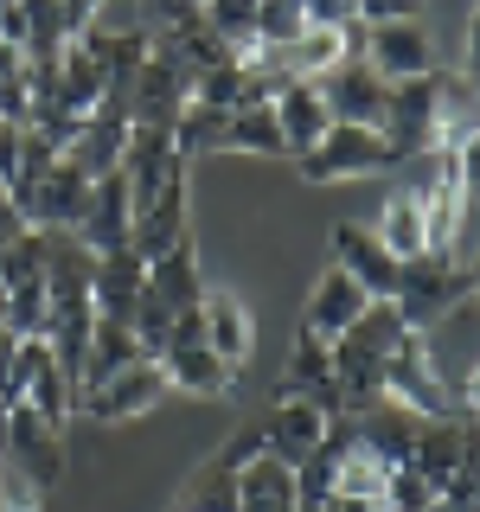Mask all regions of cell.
Listing matches in <instances>:
<instances>
[{
	"mask_svg": "<svg viewBox=\"0 0 480 512\" xmlns=\"http://www.w3.org/2000/svg\"><path fill=\"white\" fill-rule=\"evenodd\" d=\"M359 39H365V20H346V26H308V32H295L288 45H263V58L256 64H269V71L282 77H327L333 64H346L352 52H359Z\"/></svg>",
	"mask_w": 480,
	"mask_h": 512,
	"instance_id": "9",
	"label": "cell"
},
{
	"mask_svg": "<svg viewBox=\"0 0 480 512\" xmlns=\"http://www.w3.org/2000/svg\"><path fill=\"white\" fill-rule=\"evenodd\" d=\"M442 154H448V167H455L461 192H468V199H480V135L455 141V148H442Z\"/></svg>",
	"mask_w": 480,
	"mask_h": 512,
	"instance_id": "36",
	"label": "cell"
},
{
	"mask_svg": "<svg viewBox=\"0 0 480 512\" xmlns=\"http://www.w3.org/2000/svg\"><path fill=\"white\" fill-rule=\"evenodd\" d=\"M468 276H474V301H480V256H474V263H468Z\"/></svg>",
	"mask_w": 480,
	"mask_h": 512,
	"instance_id": "43",
	"label": "cell"
},
{
	"mask_svg": "<svg viewBox=\"0 0 480 512\" xmlns=\"http://www.w3.org/2000/svg\"><path fill=\"white\" fill-rule=\"evenodd\" d=\"M192 84H199V71L173 52V39H154V52H148V64H141V77H135V96H128V122L173 128L186 116V103H192Z\"/></svg>",
	"mask_w": 480,
	"mask_h": 512,
	"instance_id": "4",
	"label": "cell"
},
{
	"mask_svg": "<svg viewBox=\"0 0 480 512\" xmlns=\"http://www.w3.org/2000/svg\"><path fill=\"white\" fill-rule=\"evenodd\" d=\"M141 282H148V263L135 250H109L96 256V282H90V308L103 320H135V301H141Z\"/></svg>",
	"mask_w": 480,
	"mask_h": 512,
	"instance_id": "24",
	"label": "cell"
},
{
	"mask_svg": "<svg viewBox=\"0 0 480 512\" xmlns=\"http://www.w3.org/2000/svg\"><path fill=\"white\" fill-rule=\"evenodd\" d=\"M154 359H160L167 391H186V397H199V404H212V397H231V391H237V365H224L205 340H192V346H160Z\"/></svg>",
	"mask_w": 480,
	"mask_h": 512,
	"instance_id": "18",
	"label": "cell"
},
{
	"mask_svg": "<svg viewBox=\"0 0 480 512\" xmlns=\"http://www.w3.org/2000/svg\"><path fill=\"white\" fill-rule=\"evenodd\" d=\"M461 404H468V416L480 423V359H474V372H468V384H461Z\"/></svg>",
	"mask_w": 480,
	"mask_h": 512,
	"instance_id": "42",
	"label": "cell"
},
{
	"mask_svg": "<svg viewBox=\"0 0 480 512\" xmlns=\"http://www.w3.org/2000/svg\"><path fill=\"white\" fill-rule=\"evenodd\" d=\"M365 308H372V295H365V288L352 282L340 263H327V276H320L314 295H308V314H301V327H314L320 340H340V333H346Z\"/></svg>",
	"mask_w": 480,
	"mask_h": 512,
	"instance_id": "23",
	"label": "cell"
},
{
	"mask_svg": "<svg viewBox=\"0 0 480 512\" xmlns=\"http://www.w3.org/2000/svg\"><path fill=\"white\" fill-rule=\"evenodd\" d=\"M295 160H301V173H308L314 186H333V180H365V173L391 167V141H384L378 128L333 122L327 135H320L308 154H295Z\"/></svg>",
	"mask_w": 480,
	"mask_h": 512,
	"instance_id": "7",
	"label": "cell"
},
{
	"mask_svg": "<svg viewBox=\"0 0 480 512\" xmlns=\"http://www.w3.org/2000/svg\"><path fill=\"white\" fill-rule=\"evenodd\" d=\"M199 320H205V346H212L224 365H244V359H250V346H256V320H250V308H244L237 295H224V288H205Z\"/></svg>",
	"mask_w": 480,
	"mask_h": 512,
	"instance_id": "26",
	"label": "cell"
},
{
	"mask_svg": "<svg viewBox=\"0 0 480 512\" xmlns=\"http://www.w3.org/2000/svg\"><path fill=\"white\" fill-rule=\"evenodd\" d=\"M359 20L378 26V20H423V0H359Z\"/></svg>",
	"mask_w": 480,
	"mask_h": 512,
	"instance_id": "38",
	"label": "cell"
},
{
	"mask_svg": "<svg viewBox=\"0 0 480 512\" xmlns=\"http://www.w3.org/2000/svg\"><path fill=\"white\" fill-rule=\"evenodd\" d=\"M224 128H231V109H205V103H186V116L173 122V141H180V154H212L224 148Z\"/></svg>",
	"mask_w": 480,
	"mask_h": 512,
	"instance_id": "33",
	"label": "cell"
},
{
	"mask_svg": "<svg viewBox=\"0 0 480 512\" xmlns=\"http://www.w3.org/2000/svg\"><path fill=\"white\" fill-rule=\"evenodd\" d=\"M423 423H429V416H416L410 404H397L391 391L365 397V404L352 410V429H359V442L372 448L384 468H404L410 448H416V436H423Z\"/></svg>",
	"mask_w": 480,
	"mask_h": 512,
	"instance_id": "15",
	"label": "cell"
},
{
	"mask_svg": "<svg viewBox=\"0 0 480 512\" xmlns=\"http://www.w3.org/2000/svg\"><path fill=\"white\" fill-rule=\"evenodd\" d=\"M0 455H7L39 493H52L58 474H64V423L39 416L26 397H13V404H7V436H0Z\"/></svg>",
	"mask_w": 480,
	"mask_h": 512,
	"instance_id": "6",
	"label": "cell"
},
{
	"mask_svg": "<svg viewBox=\"0 0 480 512\" xmlns=\"http://www.w3.org/2000/svg\"><path fill=\"white\" fill-rule=\"evenodd\" d=\"M276 128H282V148L288 154H308L314 141L333 128V109H327V96H320V84L288 77V84L276 90Z\"/></svg>",
	"mask_w": 480,
	"mask_h": 512,
	"instance_id": "22",
	"label": "cell"
},
{
	"mask_svg": "<svg viewBox=\"0 0 480 512\" xmlns=\"http://www.w3.org/2000/svg\"><path fill=\"white\" fill-rule=\"evenodd\" d=\"M263 448L269 455H282V461H308L320 442H327V429H333V410L320 404L314 391H288L276 410L263 416Z\"/></svg>",
	"mask_w": 480,
	"mask_h": 512,
	"instance_id": "14",
	"label": "cell"
},
{
	"mask_svg": "<svg viewBox=\"0 0 480 512\" xmlns=\"http://www.w3.org/2000/svg\"><path fill=\"white\" fill-rule=\"evenodd\" d=\"M199 7H205V0H199Z\"/></svg>",
	"mask_w": 480,
	"mask_h": 512,
	"instance_id": "45",
	"label": "cell"
},
{
	"mask_svg": "<svg viewBox=\"0 0 480 512\" xmlns=\"http://www.w3.org/2000/svg\"><path fill=\"white\" fill-rule=\"evenodd\" d=\"M192 20H199V0H148V26L160 32H180Z\"/></svg>",
	"mask_w": 480,
	"mask_h": 512,
	"instance_id": "37",
	"label": "cell"
},
{
	"mask_svg": "<svg viewBox=\"0 0 480 512\" xmlns=\"http://www.w3.org/2000/svg\"><path fill=\"white\" fill-rule=\"evenodd\" d=\"M404 314H397V301H372L352 327L333 340V384H340L346 397V416L365 404V397L384 391V359L397 352V340H404Z\"/></svg>",
	"mask_w": 480,
	"mask_h": 512,
	"instance_id": "1",
	"label": "cell"
},
{
	"mask_svg": "<svg viewBox=\"0 0 480 512\" xmlns=\"http://www.w3.org/2000/svg\"><path fill=\"white\" fill-rule=\"evenodd\" d=\"M128 224H135V205H128V180L116 167V173H103V180H90V205H84V218H77V237H84L96 256H109V250L128 244Z\"/></svg>",
	"mask_w": 480,
	"mask_h": 512,
	"instance_id": "19",
	"label": "cell"
},
{
	"mask_svg": "<svg viewBox=\"0 0 480 512\" xmlns=\"http://www.w3.org/2000/svg\"><path fill=\"white\" fill-rule=\"evenodd\" d=\"M122 148H128V122L122 116H90L77 128V141L64 148V160H71L84 180H103V173L122 167Z\"/></svg>",
	"mask_w": 480,
	"mask_h": 512,
	"instance_id": "29",
	"label": "cell"
},
{
	"mask_svg": "<svg viewBox=\"0 0 480 512\" xmlns=\"http://www.w3.org/2000/svg\"><path fill=\"white\" fill-rule=\"evenodd\" d=\"M237 512H301V487H295V461L282 455H250L237 468Z\"/></svg>",
	"mask_w": 480,
	"mask_h": 512,
	"instance_id": "21",
	"label": "cell"
},
{
	"mask_svg": "<svg viewBox=\"0 0 480 512\" xmlns=\"http://www.w3.org/2000/svg\"><path fill=\"white\" fill-rule=\"evenodd\" d=\"M436 109H442V71L391 84V109H384V128H378L391 141V160L436 154Z\"/></svg>",
	"mask_w": 480,
	"mask_h": 512,
	"instance_id": "8",
	"label": "cell"
},
{
	"mask_svg": "<svg viewBox=\"0 0 480 512\" xmlns=\"http://www.w3.org/2000/svg\"><path fill=\"white\" fill-rule=\"evenodd\" d=\"M468 455H474V429L461 423V416H429L404 468H416V474L436 480V487H448V480L468 468Z\"/></svg>",
	"mask_w": 480,
	"mask_h": 512,
	"instance_id": "20",
	"label": "cell"
},
{
	"mask_svg": "<svg viewBox=\"0 0 480 512\" xmlns=\"http://www.w3.org/2000/svg\"><path fill=\"white\" fill-rule=\"evenodd\" d=\"M20 141L26 122H0V186H13V173H20Z\"/></svg>",
	"mask_w": 480,
	"mask_h": 512,
	"instance_id": "39",
	"label": "cell"
},
{
	"mask_svg": "<svg viewBox=\"0 0 480 512\" xmlns=\"http://www.w3.org/2000/svg\"><path fill=\"white\" fill-rule=\"evenodd\" d=\"M333 263H340L372 301H397V288H404V263H397L365 224H340V231H333Z\"/></svg>",
	"mask_w": 480,
	"mask_h": 512,
	"instance_id": "16",
	"label": "cell"
},
{
	"mask_svg": "<svg viewBox=\"0 0 480 512\" xmlns=\"http://www.w3.org/2000/svg\"><path fill=\"white\" fill-rule=\"evenodd\" d=\"M372 237L397 256V263H410V256H429V205H423V192H416V186L391 192V199L378 205Z\"/></svg>",
	"mask_w": 480,
	"mask_h": 512,
	"instance_id": "25",
	"label": "cell"
},
{
	"mask_svg": "<svg viewBox=\"0 0 480 512\" xmlns=\"http://www.w3.org/2000/svg\"><path fill=\"white\" fill-rule=\"evenodd\" d=\"M384 391H391L397 404H410L416 416H455V397H448V384L436 372V359H429L423 333H404L397 352L384 359Z\"/></svg>",
	"mask_w": 480,
	"mask_h": 512,
	"instance_id": "11",
	"label": "cell"
},
{
	"mask_svg": "<svg viewBox=\"0 0 480 512\" xmlns=\"http://www.w3.org/2000/svg\"><path fill=\"white\" fill-rule=\"evenodd\" d=\"M122 180H128V205L148 212L154 199L186 186V154L173 141V128H141L128 122V148H122Z\"/></svg>",
	"mask_w": 480,
	"mask_h": 512,
	"instance_id": "3",
	"label": "cell"
},
{
	"mask_svg": "<svg viewBox=\"0 0 480 512\" xmlns=\"http://www.w3.org/2000/svg\"><path fill=\"white\" fill-rule=\"evenodd\" d=\"M180 512H237V461H224V455L205 461V468L192 474Z\"/></svg>",
	"mask_w": 480,
	"mask_h": 512,
	"instance_id": "32",
	"label": "cell"
},
{
	"mask_svg": "<svg viewBox=\"0 0 480 512\" xmlns=\"http://www.w3.org/2000/svg\"><path fill=\"white\" fill-rule=\"evenodd\" d=\"M128 250H135L141 263L186 250V186L167 192V199H154L148 212H135V224H128Z\"/></svg>",
	"mask_w": 480,
	"mask_h": 512,
	"instance_id": "27",
	"label": "cell"
},
{
	"mask_svg": "<svg viewBox=\"0 0 480 512\" xmlns=\"http://www.w3.org/2000/svg\"><path fill=\"white\" fill-rule=\"evenodd\" d=\"M141 288H148L160 308H173V314L199 308V301H205V276H199V256H192V244L173 250V256H154V263H148V282H141Z\"/></svg>",
	"mask_w": 480,
	"mask_h": 512,
	"instance_id": "30",
	"label": "cell"
},
{
	"mask_svg": "<svg viewBox=\"0 0 480 512\" xmlns=\"http://www.w3.org/2000/svg\"><path fill=\"white\" fill-rule=\"evenodd\" d=\"M359 58L372 64L384 84H404V77L436 71V39H429L423 20H378V26H365Z\"/></svg>",
	"mask_w": 480,
	"mask_h": 512,
	"instance_id": "10",
	"label": "cell"
},
{
	"mask_svg": "<svg viewBox=\"0 0 480 512\" xmlns=\"http://www.w3.org/2000/svg\"><path fill=\"white\" fill-rule=\"evenodd\" d=\"M224 148H237V154H288L282 128H276V103H237L231 128H224Z\"/></svg>",
	"mask_w": 480,
	"mask_h": 512,
	"instance_id": "31",
	"label": "cell"
},
{
	"mask_svg": "<svg viewBox=\"0 0 480 512\" xmlns=\"http://www.w3.org/2000/svg\"><path fill=\"white\" fill-rule=\"evenodd\" d=\"M13 397H26L39 416H52V423H64L77 404V384L64 378V365H58V352L45 333H26L20 346H13Z\"/></svg>",
	"mask_w": 480,
	"mask_h": 512,
	"instance_id": "12",
	"label": "cell"
},
{
	"mask_svg": "<svg viewBox=\"0 0 480 512\" xmlns=\"http://www.w3.org/2000/svg\"><path fill=\"white\" fill-rule=\"evenodd\" d=\"M7 199L20 205L26 231H77V218H84V205H90V180L71 160H58V167L32 173V180H13Z\"/></svg>",
	"mask_w": 480,
	"mask_h": 512,
	"instance_id": "5",
	"label": "cell"
},
{
	"mask_svg": "<svg viewBox=\"0 0 480 512\" xmlns=\"http://www.w3.org/2000/svg\"><path fill=\"white\" fill-rule=\"evenodd\" d=\"M308 20L314 26H346V20H359V0H308Z\"/></svg>",
	"mask_w": 480,
	"mask_h": 512,
	"instance_id": "40",
	"label": "cell"
},
{
	"mask_svg": "<svg viewBox=\"0 0 480 512\" xmlns=\"http://www.w3.org/2000/svg\"><path fill=\"white\" fill-rule=\"evenodd\" d=\"M384 512H436L442 506V487L429 474H416V468H391L384 474Z\"/></svg>",
	"mask_w": 480,
	"mask_h": 512,
	"instance_id": "35",
	"label": "cell"
},
{
	"mask_svg": "<svg viewBox=\"0 0 480 512\" xmlns=\"http://www.w3.org/2000/svg\"><path fill=\"white\" fill-rule=\"evenodd\" d=\"M160 397H167V378H160V359L148 352V359L122 365L116 378H103L96 391H84V410L96 416V423H122V416H141V410H154Z\"/></svg>",
	"mask_w": 480,
	"mask_h": 512,
	"instance_id": "17",
	"label": "cell"
},
{
	"mask_svg": "<svg viewBox=\"0 0 480 512\" xmlns=\"http://www.w3.org/2000/svg\"><path fill=\"white\" fill-rule=\"evenodd\" d=\"M461 77L480 84V7H474V20H468V64H461Z\"/></svg>",
	"mask_w": 480,
	"mask_h": 512,
	"instance_id": "41",
	"label": "cell"
},
{
	"mask_svg": "<svg viewBox=\"0 0 480 512\" xmlns=\"http://www.w3.org/2000/svg\"><path fill=\"white\" fill-rule=\"evenodd\" d=\"M474 295V276L468 263H455V250H429V256H410L404 263V288H397V314H404L410 333H429V320L461 308Z\"/></svg>",
	"mask_w": 480,
	"mask_h": 512,
	"instance_id": "2",
	"label": "cell"
},
{
	"mask_svg": "<svg viewBox=\"0 0 480 512\" xmlns=\"http://www.w3.org/2000/svg\"><path fill=\"white\" fill-rule=\"evenodd\" d=\"M365 512H384V506H365Z\"/></svg>",
	"mask_w": 480,
	"mask_h": 512,
	"instance_id": "44",
	"label": "cell"
},
{
	"mask_svg": "<svg viewBox=\"0 0 480 512\" xmlns=\"http://www.w3.org/2000/svg\"><path fill=\"white\" fill-rule=\"evenodd\" d=\"M320 96H327L333 122H359V128H384V109H391V84L352 52L346 64H333L327 77H314Z\"/></svg>",
	"mask_w": 480,
	"mask_h": 512,
	"instance_id": "13",
	"label": "cell"
},
{
	"mask_svg": "<svg viewBox=\"0 0 480 512\" xmlns=\"http://www.w3.org/2000/svg\"><path fill=\"white\" fill-rule=\"evenodd\" d=\"M135 359H148V346L135 340V327H128V320H103V314H96L90 352H84V384H77V404H84V391H96L103 378H116L122 365H135Z\"/></svg>",
	"mask_w": 480,
	"mask_h": 512,
	"instance_id": "28",
	"label": "cell"
},
{
	"mask_svg": "<svg viewBox=\"0 0 480 512\" xmlns=\"http://www.w3.org/2000/svg\"><path fill=\"white\" fill-rule=\"evenodd\" d=\"M288 384H295V391H327V384H333V340H320L314 327H301L295 365H288Z\"/></svg>",
	"mask_w": 480,
	"mask_h": 512,
	"instance_id": "34",
	"label": "cell"
}]
</instances>
